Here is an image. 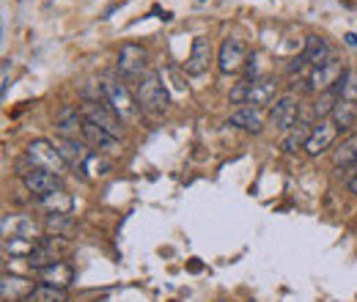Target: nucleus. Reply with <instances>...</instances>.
<instances>
[{
	"label": "nucleus",
	"mask_w": 357,
	"mask_h": 302,
	"mask_svg": "<svg viewBox=\"0 0 357 302\" xmlns=\"http://www.w3.org/2000/svg\"><path fill=\"white\" fill-rule=\"evenodd\" d=\"M347 190L352 192V195H357V173L349 171V176H347Z\"/></svg>",
	"instance_id": "obj_32"
},
{
	"label": "nucleus",
	"mask_w": 357,
	"mask_h": 302,
	"mask_svg": "<svg viewBox=\"0 0 357 302\" xmlns=\"http://www.w3.org/2000/svg\"><path fill=\"white\" fill-rule=\"evenodd\" d=\"M335 137H338V130H335V124H333L330 119L316 121L311 137H308V143H305V151H308L311 157H319V154H324L327 149H333Z\"/></svg>",
	"instance_id": "obj_14"
},
{
	"label": "nucleus",
	"mask_w": 357,
	"mask_h": 302,
	"mask_svg": "<svg viewBox=\"0 0 357 302\" xmlns=\"http://www.w3.org/2000/svg\"><path fill=\"white\" fill-rule=\"evenodd\" d=\"M228 127H236V130H245V132H259L264 130V113L261 107H253V105H239L231 116H228Z\"/></svg>",
	"instance_id": "obj_12"
},
{
	"label": "nucleus",
	"mask_w": 357,
	"mask_h": 302,
	"mask_svg": "<svg viewBox=\"0 0 357 302\" xmlns=\"http://www.w3.org/2000/svg\"><path fill=\"white\" fill-rule=\"evenodd\" d=\"M212 61H215L212 39H209V36H195V39H192V47H190V58H187V75L198 77V75L209 72Z\"/></svg>",
	"instance_id": "obj_9"
},
{
	"label": "nucleus",
	"mask_w": 357,
	"mask_h": 302,
	"mask_svg": "<svg viewBox=\"0 0 357 302\" xmlns=\"http://www.w3.org/2000/svg\"><path fill=\"white\" fill-rule=\"evenodd\" d=\"M300 110H303V102H300V96L294 91L280 93L269 107V124L278 132H289L300 121Z\"/></svg>",
	"instance_id": "obj_4"
},
{
	"label": "nucleus",
	"mask_w": 357,
	"mask_h": 302,
	"mask_svg": "<svg viewBox=\"0 0 357 302\" xmlns=\"http://www.w3.org/2000/svg\"><path fill=\"white\" fill-rule=\"evenodd\" d=\"M22 184H25V190H28L33 198H45L50 192L61 190V176H55V173H50V171H42V168H33L28 176H22Z\"/></svg>",
	"instance_id": "obj_11"
},
{
	"label": "nucleus",
	"mask_w": 357,
	"mask_h": 302,
	"mask_svg": "<svg viewBox=\"0 0 357 302\" xmlns=\"http://www.w3.org/2000/svg\"><path fill=\"white\" fill-rule=\"evenodd\" d=\"M135 96H137V105L146 110V113H165L168 105H171V96H168V88L162 83L160 72H146L140 77V83L135 86Z\"/></svg>",
	"instance_id": "obj_1"
},
{
	"label": "nucleus",
	"mask_w": 357,
	"mask_h": 302,
	"mask_svg": "<svg viewBox=\"0 0 357 302\" xmlns=\"http://www.w3.org/2000/svg\"><path fill=\"white\" fill-rule=\"evenodd\" d=\"M80 113H83V119H86L89 124H93V127L110 132V135H116V137H124V124H121V119L113 113V107H110L105 99H83Z\"/></svg>",
	"instance_id": "obj_2"
},
{
	"label": "nucleus",
	"mask_w": 357,
	"mask_h": 302,
	"mask_svg": "<svg viewBox=\"0 0 357 302\" xmlns=\"http://www.w3.org/2000/svg\"><path fill=\"white\" fill-rule=\"evenodd\" d=\"M333 165L341 168V171H352L357 165V132H352L349 137H344L333 149Z\"/></svg>",
	"instance_id": "obj_21"
},
{
	"label": "nucleus",
	"mask_w": 357,
	"mask_h": 302,
	"mask_svg": "<svg viewBox=\"0 0 357 302\" xmlns=\"http://www.w3.org/2000/svg\"><path fill=\"white\" fill-rule=\"evenodd\" d=\"M89 168H91V173H93V176H107V173H110V163H107V160H99L96 154H91L83 171H89Z\"/></svg>",
	"instance_id": "obj_30"
},
{
	"label": "nucleus",
	"mask_w": 357,
	"mask_h": 302,
	"mask_svg": "<svg viewBox=\"0 0 357 302\" xmlns=\"http://www.w3.org/2000/svg\"><path fill=\"white\" fill-rule=\"evenodd\" d=\"M303 58L308 61V66H321L327 61H333V44L327 42L324 36H308L305 50H303Z\"/></svg>",
	"instance_id": "obj_20"
},
{
	"label": "nucleus",
	"mask_w": 357,
	"mask_h": 302,
	"mask_svg": "<svg viewBox=\"0 0 357 302\" xmlns=\"http://www.w3.org/2000/svg\"><path fill=\"white\" fill-rule=\"evenodd\" d=\"M344 75H347V66L338 58H333V61H327V63L311 69V75H308V91L311 93H321V91L338 88L341 80H344Z\"/></svg>",
	"instance_id": "obj_8"
},
{
	"label": "nucleus",
	"mask_w": 357,
	"mask_h": 302,
	"mask_svg": "<svg viewBox=\"0 0 357 302\" xmlns=\"http://www.w3.org/2000/svg\"><path fill=\"white\" fill-rule=\"evenodd\" d=\"M248 58H250V47L245 39L239 36H228L220 44V52H218V69L223 75H236L248 66Z\"/></svg>",
	"instance_id": "obj_5"
},
{
	"label": "nucleus",
	"mask_w": 357,
	"mask_h": 302,
	"mask_svg": "<svg viewBox=\"0 0 357 302\" xmlns=\"http://www.w3.org/2000/svg\"><path fill=\"white\" fill-rule=\"evenodd\" d=\"M3 236H22V239H36L39 236V225L25 215H6L3 217Z\"/></svg>",
	"instance_id": "obj_17"
},
{
	"label": "nucleus",
	"mask_w": 357,
	"mask_h": 302,
	"mask_svg": "<svg viewBox=\"0 0 357 302\" xmlns=\"http://www.w3.org/2000/svg\"><path fill=\"white\" fill-rule=\"evenodd\" d=\"M25 154L31 157V163H33L36 168L55 173V176H63L66 168H69V165L63 163V157H61L58 146H55L52 140H45V137L31 140V143H28V149H25Z\"/></svg>",
	"instance_id": "obj_3"
},
{
	"label": "nucleus",
	"mask_w": 357,
	"mask_h": 302,
	"mask_svg": "<svg viewBox=\"0 0 357 302\" xmlns=\"http://www.w3.org/2000/svg\"><path fill=\"white\" fill-rule=\"evenodd\" d=\"M36 242L39 239H22V236H11L3 242V250L11 253V259H28L33 250H36Z\"/></svg>",
	"instance_id": "obj_28"
},
{
	"label": "nucleus",
	"mask_w": 357,
	"mask_h": 302,
	"mask_svg": "<svg viewBox=\"0 0 357 302\" xmlns=\"http://www.w3.org/2000/svg\"><path fill=\"white\" fill-rule=\"evenodd\" d=\"M313 121H297L294 127L289 132H283V140H280V149L286 151V154H294L297 149H305V143H308V137H311V132H313Z\"/></svg>",
	"instance_id": "obj_19"
},
{
	"label": "nucleus",
	"mask_w": 357,
	"mask_h": 302,
	"mask_svg": "<svg viewBox=\"0 0 357 302\" xmlns=\"http://www.w3.org/2000/svg\"><path fill=\"white\" fill-rule=\"evenodd\" d=\"M39 206L45 209L47 215H72V209H75V198H72V192H66V190L61 187V190L50 192V195H45V198H39Z\"/></svg>",
	"instance_id": "obj_23"
},
{
	"label": "nucleus",
	"mask_w": 357,
	"mask_h": 302,
	"mask_svg": "<svg viewBox=\"0 0 357 302\" xmlns=\"http://www.w3.org/2000/svg\"><path fill=\"white\" fill-rule=\"evenodd\" d=\"M347 44H352V47H355V44H357V36H355V33H347Z\"/></svg>",
	"instance_id": "obj_34"
},
{
	"label": "nucleus",
	"mask_w": 357,
	"mask_h": 302,
	"mask_svg": "<svg viewBox=\"0 0 357 302\" xmlns=\"http://www.w3.org/2000/svg\"><path fill=\"white\" fill-rule=\"evenodd\" d=\"M278 99V83L272 77H256L248 80V102L253 107H272V102Z\"/></svg>",
	"instance_id": "obj_15"
},
{
	"label": "nucleus",
	"mask_w": 357,
	"mask_h": 302,
	"mask_svg": "<svg viewBox=\"0 0 357 302\" xmlns=\"http://www.w3.org/2000/svg\"><path fill=\"white\" fill-rule=\"evenodd\" d=\"M42 275V280L45 283H52V286H61V289H66L72 280H75V269L66 264V261H58V264H52V266H47L39 272Z\"/></svg>",
	"instance_id": "obj_25"
},
{
	"label": "nucleus",
	"mask_w": 357,
	"mask_h": 302,
	"mask_svg": "<svg viewBox=\"0 0 357 302\" xmlns=\"http://www.w3.org/2000/svg\"><path fill=\"white\" fill-rule=\"evenodd\" d=\"M338 99H341V88H330V91L316 93V99H313V105H311L316 121L330 119V116H333V110H335V105H338Z\"/></svg>",
	"instance_id": "obj_24"
},
{
	"label": "nucleus",
	"mask_w": 357,
	"mask_h": 302,
	"mask_svg": "<svg viewBox=\"0 0 357 302\" xmlns=\"http://www.w3.org/2000/svg\"><path fill=\"white\" fill-rule=\"evenodd\" d=\"M36 286H33V280H28V278H22V275H3V280H0V297L3 302H22L31 297V292H33Z\"/></svg>",
	"instance_id": "obj_16"
},
{
	"label": "nucleus",
	"mask_w": 357,
	"mask_h": 302,
	"mask_svg": "<svg viewBox=\"0 0 357 302\" xmlns=\"http://www.w3.org/2000/svg\"><path fill=\"white\" fill-rule=\"evenodd\" d=\"M338 88H341V99L357 102V69H347V75H344Z\"/></svg>",
	"instance_id": "obj_29"
},
{
	"label": "nucleus",
	"mask_w": 357,
	"mask_h": 302,
	"mask_svg": "<svg viewBox=\"0 0 357 302\" xmlns=\"http://www.w3.org/2000/svg\"><path fill=\"white\" fill-rule=\"evenodd\" d=\"M146 66H149V52H146V47L130 42L119 50V72H121V77H124L127 83H135V86H137L140 77L149 72Z\"/></svg>",
	"instance_id": "obj_6"
},
{
	"label": "nucleus",
	"mask_w": 357,
	"mask_h": 302,
	"mask_svg": "<svg viewBox=\"0 0 357 302\" xmlns=\"http://www.w3.org/2000/svg\"><path fill=\"white\" fill-rule=\"evenodd\" d=\"M3 93H6V91H8V61H6V63H3Z\"/></svg>",
	"instance_id": "obj_33"
},
{
	"label": "nucleus",
	"mask_w": 357,
	"mask_h": 302,
	"mask_svg": "<svg viewBox=\"0 0 357 302\" xmlns=\"http://www.w3.org/2000/svg\"><path fill=\"white\" fill-rule=\"evenodd\" d=\"M69 300V292L61 289V286H52V283H36V289L31 292V297L25 302H66Z\"/></svg>",
	"instance_id": "obj_26"
},
{
	"label": "nucleus",
	"mask_w": 357,
	"mask_h": 302,
	"mask_svg": "<svg viewBox=\"0 0 357 302\" xmlns=\"http://www.w3.org/2000/svg\"><path fill=\"white\" fill-rule=\"evenodd\" d=\"M55 146H58V151H61L63 163H66L69 168H75V171H83V168H86V163H89V157L93 154L89 143H86V140H80V137H58V140H55Z\"/></svg>",
	"instance_id": "obj_10"
},
{
	"label": "nucleus",
	"mask_w": 357,
	"mask_h": 302,
	"mask_svg": "<svg viewBox=\"0 0 357 302\" xmlns=\"http://www.w3.org/2000/svg\"><path fill=\"white\" fill-rule=\"evenodd\" d=\"M102 99L113 107V113H116L121 121L137 116V107H140V105H135L132 93L127 91L124 83H119V80H102Z\"/></svg>",
	"instance_id": "obj_7"
},
{
	"label": "nucleus",
	"mask_w": 357,
	"mask_h": 302,
	"mask_svg": "<svg viewBox=\"0 0 357 302\" xmlns=\"http://www.w3.org/2000/svg\"><path fill=\"white\" fill-rule=\"evenodd\" d=\"M228 99H231V105H245L248 102V80H239L234 91L228 93Z\"/></svg>",
	"instance_id": "obj_31"
},
{
	"label": "nucleus",
	"mask_w": 357,
	"mask_h": 302,
	"mask_svg": "<svg viewBox=\"0 0 357 302\" xmlns=\"http://www.w3.org/2000/svg\"><path fill=\"white\" fill-rule=\"evenodd\" d=\"M45 228L50 236H66L69 239L75 234V220H72V215H47Z\"/></svg>",
	"instance_id": "obj_27"
},
{
	"label": "nucleus",
	"mask_w": 357,
	"mask_h": 302,
	"mask_svg": "<svg viewBox=\"0 0 357 302\" xmlns=\"http://www.w3.org/2000/svg\"><path fill=\"white\" fill-rule=\"evenodd\" d=\"M83 137H86V143H89L91 149H99V151H107V154H119L121 151V137L99 130V127H93L89 121L83 127Z\"/></svg>",
	"instance_id": "obj_18"
},
{
	"label": "nucleus",
	"mask_w": 357,
	"mask_h": 302,
	"mask_svg": "<svg viewBox=\"0 0 357 302\" xmlns=\"http://www.w3.org/2000/svg\"><path fill=\"white\" fill-rule=\"evenodd\" d=\"M352 171H355V173H357V165H355V168H352Z\"/></svg>",
	"instance_id": "obj_35"
},
{
	"label": "nucleus",
	"mask_w": 357,
	"mask_h": 302,
	"mask_svg": "<svg viewBox=\"0 0 357 302\" xmlns=\"http://www.w3.org/2000/svg\"><path fill=\"white\" fill-rule=\"evenodd\" d=\"M83 127H86V119H83L80 107L63 105L55 113V132H58V137H77V135H83Z\"/></svg>",
	"instance_id": "obj_13"
},
{
	"label": "nucleus",
	"mask_w": 357,
	"mask_h": 302,
	"mask_svg": "<svg viewBox=\"0 0 357 302\" xmlns=\"http://www.w3.org/2000/svg\"><path fill=\"white\" fill-rule=\"evenodd\" d=\"M330 121L335 124V130L338 132H349V135H352V132L357 130V102L338 99V105H335Z\"/></svg>",
	"instance_id": "obj_22"
}]
</instances>
